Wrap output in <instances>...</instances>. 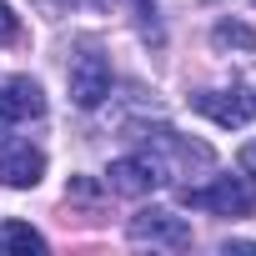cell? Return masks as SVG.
<instances>
[{
	"mask_svg": "<svg viewBox=\"0 0 256 256\" xmlns=\"http://www.w3.org/2000/svg\"><path fill=\"white\" fill-rule=\"evenodd\" d=\"M241 161H246V166H256V141H251V146L241 151Z\"/></svg>",
	"mask_w": 256,
	"mask_h": 256,
	"instance_id": "obj_12",
	"label": "cell"
},
{
	"mask_svg": "<svg viewBox=\"0 0 256 256\" xmlns=\"http://www.w3.org/2000/svg\"><path fill=\"white\" fill-rule=\"evenodd\" d=\"M251 6H256V0H251Z\"/></svg>",
	"mask_w": 256,
	"mask_h": 256,
	"instance_id": "obj_15",
	"label": "cell"
},
{
	"mask_svg": "<svg viewBox=\"0 0 256 256\" xmlns=\"http://www.w3.org/2000/svg\"><path fill=\"white\" fill-rule=\"evenodd\" d=\"M126 236H131L136 246H171V251H186L191 246V226L181 221V216H171V211H136L131 216V226H126Z\"/></svg>",
	"mask_w": 256,
	"mask_h": 256,
	"instance_id": "obj_3",
	"label": "cell"
},
{
	"mask_svg": "<svg viewBox=\"0 0 256 256\" xmlns=\"http://www.w3.org/2000/svg\"><path fill=\"white\" fill-rule=\"evenodd\" d=\"M211 46H216V50H246V56H251V50H256V30L241 26V20H221V26L211 30Z\"/></svg>",
	"mask_w": 256,
	"mask_h": 256,
	"instance_id": "obj_10",
	"label": "cell"
},
{
	"mask_svg": "<svg viewBox=\"0 0 256 256\" xmlns=\"http://www.w3.org/2000/svg\"><path fill=\"white\" fill-rule=\"evenodd\" d=\"M106 96H110V60L100 50H80L70 60V100L80 110H96Z\"/></svg>",
	"mask_w": 256,
	"mask_h": 256,
	"instance_id": "obj_4",
	"label": "cell"
},
{
	"mask_svg": "<svg viewBox=\"0 0 256 256\" xmlns=\"http://www.w3.org/2000/svg\"><path fill=\"white\" fill-rule=\"evenodd\" d=\"M40 176H46V156H40L30 141H6V146H0V181H6V186L26 191V186H36Z\"/></svg>",
	"mask_w": 256,
	"mask_h": 256,
	"instance_id": "obj_7",
	"label": "cell"
},
{
	"mask_svg": "<svg viewBox=\"0 0 256 256\" xmlns=\"http://www.w3.org/2000/svg\"><path fill=\"white\" fill-rule=\"evenodd\" d=\"M10 40H20V20H16V10L0 0V46H10Z\"/></svg>",
	"mask_w": 256,
	"mask_h": 256,
	"instance_id": "obj_11",
	"label": "cell"
},
{
	"mask_svg": "<svg viewBox=\"0 0 256 256\" xmlns=\"http://www.w3.org/2000/svg\"><path fill=\"white\" fill-rule=\"evenodd\" d=\"M0 251H26V256H40L46 251V236L26 221H6L0 226Z\"/></svg>",
	"mask_w": 256,
	"mask_h": 256,
	"instance_id": "obj_9",
	"label": "cell"
},
{
	"mask_svg": "<svg viewBox=\"0 0 256 256\" xmlns=\"http://www.w3.org/2000/svg\"><path fill=\"white\" fill-rule=\"evenodd\" d=\"M136 141H146L151 156H171V171H206V166H216V151H211V146H201V141L171 131V126H146Z\"/></svg>",
	"mask_w": 256,
	"mask_h": 256,
	"instance_id": "obj_2",
	"label": "cell"
},
{
	"mask_svg": "<svg viewBox=\"0 0 256 256\" xmlns=\"http://www.w3.org/2000/svg\"><path fill=\"white\" fill-rule=\"evenodd\" d=\"M70 6H96V10H106V0H70Z\"/></svg>",
	"mask_w": 256,
	"mask_h": 256,
	"instance_id": "obj_13",
	"label": "cell"
},
{
	"mask_svg": "<svg viewBox=\"0 0 256 256\" xmlns=\"http://www.w3.org/2000/svg\"><path fill=\"white\" fill-rule=\"evenodd\" d=\"M40 116H46V96H40V86H36L30 76H16V80L0 86V120H6V126H16V120H40Z\"/></svg>",
	"mask_w": 256,
	"mask_h": 256,
	"instance_id": "obj_8",
	"label": "cell"
},
{
	"mask_svg": "<svg viewBox=\"0 0 256 256\" xmlns=\"http://www.w3.org/2000/svg\"><path fill=\"white\" fill-rule=\"evenodd\" d=\"M106 186L116 196H146L161 186V166H156V156H120V161H110Z\"/></svg>",
	"mask_w": 256,
	"mask_h": 256,
	"instance_id": "obj_6",
	"label": "cell"
},
{
	"mask_svg": "<svg viewBox=\"0 0 256 256\" xmlns=\"http://www.w3.org/2000/svg\"><path fill=\"white\" fill-rule=\"evenodd\" d=\"M136 6H141V10H151V0H136Z\"/></svg>",
	"mask_w": 256,
	"mask_h": 256,
	"instance_id": "obj_14",
	"label": "cell"
},
{
	"mask_svg": "<svg viewBox=\"0 0 256 256\" xmlns=\"http://www.w3.org/2000/svg\"><path fill=\"white\" fill-rule=\"evenodd\" d=\"M191 106L201 116H211L216 126H246L256 116V90L251 86H231V90H201L191 96Z\"/></svg>",
	"mask_w": 256,
	"mask_h": 256,
	"instance_id": "obj_5",
	"label": "cell"
},
{
	"mask_svg": "<svg viewBox=\"0 0 256 256\" xmlns=\"http://www.w3.org/2000/svg\"><path fill=\"white\" fill-rule=\"evenodd\" d=\"M181 206L216 211V216H251L256 211V181L251 176H216L211 186H181Z\"/></svg>",
	"mask_w": 256,
	"mask_h": 256,
	"instance_id": "obj_1",
	"label": "cell"
}]
</instances>
